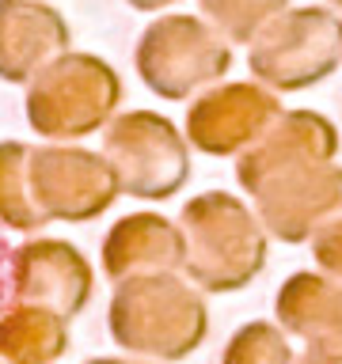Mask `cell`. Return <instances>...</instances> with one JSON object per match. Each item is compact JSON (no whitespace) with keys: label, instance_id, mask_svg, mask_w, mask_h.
Wrapping results in <instances>:
<instances>
[{"label":"cell","instance_id":"cell-1","mask_svg":"<svg viewBox=\"0 0 342 364\" xmlns=\"http://www.w3.org/2000/svg\"><path fill=\"white\" fill-rule=\"evenodd\" d=\"M335 156L338 129L316 110H281L236 156V182L270 239L296 247L342 213V167Z\"/></svg>","mask_w":342,"mask_h":364},{"label":"cell","instance_id":"cell-2","mask_svg":"<svg viewBox=\"0 0 342 364\" xmlns=\"http://www.w3.org/2000/svg\"><path fill=\"white\" fill-rule=\"evenodd\" d=\"M107 330L125 357L175 364L194 357L209 338V304L179 273H141L114 281Z\"/></svg>","mask_w":342,"mask_h":364},{"label":"cell","instance_id":"cell-3","mask_svg":"<svg viewBox=\"0 0 342 364\" xmlns=\"http://www.w3.org/2000/svg\"><path fill=\"white\" fill-rule=\"evenodd\" d=\"M187 239V281L205 296L239 292L266 266L270 235L262 232L255 209L228 190H205L179 213Z\"/></svg>","mask_w":342,"mask_h":364},{"label":"cell","instance_id":"cell-4","mask_svg":"<svg viewBox=\"0 0 342 364\" xmlns=\"http://www.w3.org/2000/svg\"><path fill=\"white\" fill-rule=\"evenodd\" d=\"M122 102L118 73L95 53H61L27 84V122L46 141L68 144L107 129Z\"/></svg>","mask_w":342,"mask_h":364},{"label":"cell","instance_id":"cell-5","mask_svg":"<svg viewBox=\"0 0 342 364\" xmlns=\"http://www.w3.org/2000/svg\"><path fill=\"white\" fill-rule=\"evenodd\" d=\"M255 84L278 91L316 87L342 65V16L335 8H285L247 42Z\"/></svg>","mask_w":342,"mask_h":364},{"label":"cell","instance_id":"cell-6","mask_svg":"<svg viewBox=\"0 0 342 364\" xmlns=\"http://www.w3.org/2000/svg\"><path fill=\"white\" fill-rule=\"evenodd\" d=\"M103 156L118 178V190L137 201H167L190 182V144L164 114H114L103 133Z\"/></svg>","mask_w":342,"mask_h":364},{"label":"cell","instance_id":"cell-7","mask_svg":"<svg viewBox=\"0 0 342 364\" xmlns=\"http://www.w3.org/2000/svg\"><path fill=\"white\" fill-rule=\"evenodd\" d=\"M133 65L152 95L179 102L209 91L232 68V46L198 16H164L141 31Z\"/></svg>","mask_w":342,"mask_h":364},{"label":"cell","instance_id":"cell-8","mask_svg":"<svg viewBox=\"0 0 342 364\" xmlns=\"http://www.w3.org/2000/svg\"><path fill=\"white\" fill-rule=\"evenodd\" d=\"M27 190L46 224H88L122 193L107 156L80 144H27Z\"/></svg>","mask_w":342,"mask_h":364},{"label":"cell","instance_id":"cell-9","mask_svg":"<svg viewBox=\"0 0 342 364\" xmlns=\"http://www.w3.org/2000/svg\"><path fill=\"white\" fill-rule=\"evenodd\" d=\"M91 292L95 273L76 243L34 235L11 247V304L46 307L73 323L80 311H88Z\"/></svg>","mask_w":342,"mask_h":364},{"label":"cell","instance_id":"cell-10","mask_svg":"<svg viewBox=\"0 0 342 364\" xmlns=\"http://www.w3.org/2000/svg\"><path fill=\"white\" fill-rule=\"evenodd\" d=\"M281 114V102L262 84H213L202 91L187 110V136L190 148L205 156H239L259 141Z\"/></svg>","mask_w":342,"mask_h":364},{"label":"cell","instance_id":"cell-11","mask_svg":"<svg viewBox=\"0 0 342 364\" xmlns=\"http://www.w3.org/2000/svg\"><path fill=\"white\" fill-rule=\"evenodd\" d=\"M99 266L110 281L141 273H179L187 266V239L179 220L164 213H125L103 235Z\"/></svg>","mask_w":342,"mask_h":364},{"label":"cell","instance_id":"cell-12","mask_svg":"<svg viewBox=\"0 0 342 364\" xmlns=\"http://www.w3.org/2000/svg\"><path fill=\"white\" fill-rule=\"evenodd\" d=\"M68 53V23L42 0H0V80L31 84Z\"/></svg>","mask_w":342,"mask_h":364},{"label":"cell","instance_id":"cell-13","mask_svg":"<svg viewBox=\"0 0 342 364\" xmlns=\"http://www.w3.org/2000/svg\"><path fill=\"white\" fill-rule=\"evenodd\" d=\"M274 315L289 338L342 349V281L323 269L289 273L274 300Z\"/></svg>","mask_w":342,"mask_h":364},{"label":"cell","instance_id":"cell-14","mask_svg":"<svg viewBox=\"0 0 342 364\" xmlns=\"http://www.w3.org/2000/svg\"><path fill=\"white\" fill-rule=\"evenodd\" d=\"M65 349L68 318L27 304H8L0 315V364H57Z\"/></svg>","mask_w":342,"mask_h":364},{"label":"cell","instance_id":"cell-15","mask_svg":"<svg viewBox=\"0 0 342 364\" xmlns=\"http://www.w3.org/2000/svg\"><path fill=\"white\" fill-rule=\"evenodd\" d=\"M0 228L19 235H38L46 220L27 190V144L0 141Z\"/></svg>","mask_w":342,"mask_h":364},{"label":"cell","instance_id":"cell-16","mask_svg":"<svg viewBox=\"0 0 342 364\" xmlns=\"http://www.w3.org/2000/svg\"><path fill=\"white\" fill-rule=\"evenodd\" d=\"M198 8L224 42H251L289 0H198Z\"/></svg>","mask_w":342,"mask_h":364},{"label":"cell","instance_id":"cell-17","mask_svg":"<svg viewBox=\"0 0 342 364\" xmlns=\"http://www.w3.org/2000/svg\"><path fill=\"white\" fill-rule=\"evenodd\" d=\"M293 346L289 334L278 323L255 318V323L239 326L221 353V364H293Z\"/></svg>","mask_w":342,"mask_h":364},{"label":"cell","instance_id":"cell-18","mask_svg":"<svg viewBox=\"0 0 342 364\" xmlns=\"http://www.w3.org/2000/svg\"><path fill=\"white\" fill-rule=\"evenodd\" d=\"M312 243V258H316V266L327 273V277H335L342 281V213L335 216V220H327L319 232L308 239Z\"/></svg>","mask_w":342,"mask_h":364},{"label":"cell","instance_id":"cell-19","mask_svg":"<svg viewBox=\"0 0 342 364\" xmlns=\"http://www.w3.org/2000/svg\"><path fill=\"white\" fill-rule=\"evenodd\" d=\"M8 304H11V243L0 228V315L8 311Z\"/></svg>","mask_w":342,"mask_h":364},{"label":"cell","instance_id":"cell-20","mask_svg":"<svg viewBox=\"0 0 342 364\" xmlns=\"http://www.w3.org/2000/svg\"><path fill=\"white\" fill-rule=\"evenodd\" d=\"M293 364H342V349H335V346H308L301 357H293Z\"/></svg>","mask_w":342,"mask_h":364},{"label":"cell","instance_id":"cell-21","mask_svg":"<svg viewBox=\"0 0 342 364\" xmlns=\"http://www.w3.org/2000/svg\"><path fill=\"white\" fill-rule=\"evenodd\" d=\"M130 8L137 11H160V8H171V4H179V0H125Z\"/></svg>","mask_w":342,"mask_h":364},{"label":"cell","instance_id":"cell-22","mask_svg":"<svg viewBox=\"0 0 342 364\" xmlns=\"http://www.w3.org/2000/svg\"><path fill=\"white\" fill-rule=\"evenodd\" d=\"M88 364H156V360H141V357H91Z\"/></svg>","mask_w":342,"mask_h":364},{"label":"cell","instance_id":"cell-23","mask_svg":"<svg viewBox=\"0 0 342 364\" xmlns=\"http://www.w3.org/2000/svg\"><path fill=\"white\" fill-rule=\"evenodd\" d=\"M331 4H335V8H342V0H331Z\"/></svg>","mask_w":342,"mask_h":364}]
</instances>
